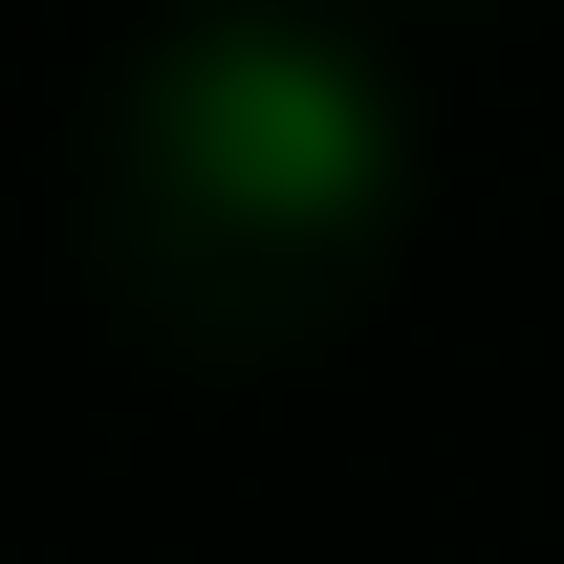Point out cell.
<instances>
[{
  "instance_id": "obj_1",
  "label": "cell",
  "mask_w": 564,
  "mask_h": 564,
  "mask_svg": "<svg viewBox=\"0 0 564 564\" xmlns=\"http://www.w3.org/2000/svg\"><path fill=\"white\" fill-rule=\"evenodd\" d=\"M196 152L239 174V196H348V174H369L348 44H217V66H196Z\"/></svg>"
}]
</instances>
